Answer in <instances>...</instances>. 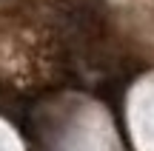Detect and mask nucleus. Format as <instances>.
I'll return each mask as SVG.
<instances>
[]
</instances>
